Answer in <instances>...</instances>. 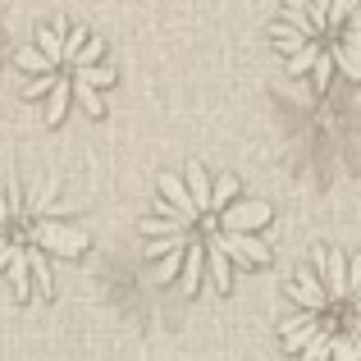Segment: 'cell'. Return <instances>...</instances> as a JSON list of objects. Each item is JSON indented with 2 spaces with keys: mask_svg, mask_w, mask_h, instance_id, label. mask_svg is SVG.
I'll return each mask as SVG.
<instances>
[{
  "mask_svg": "<svg viewBox=\"0 0 361 361\" xmlns=\"http://www.w3.org/2000/svg\"><path fill=\"white\" fill-rule=\"evenodd\" d=\"M283 348L302 361H361V252L316 247L288 283Z\"/></svg>",
  "mask_w": 361,
  "mask_h": 361,
  "instance_id": "cell-4",
  "label": "cell"
},
{
  "mask_svg": "<svg viewBox=\"0 0 361 361\" xmlns=\"http://www.w3.org/2000/svg\"><path fill=\"white\" fill-rule=\"evenodd\" d=\"M18 92L42 110L51 128H60L69 115H106V92L115 87V64L110 51L92 27L73 18H51L42 23L27 46L14 55Z\"/></svg>",
  "mask_w": 361,
  "mask_h": 361,
  "instance_id": "cell-3",
  "label": "cell"
},
{
  "mask_svg": "<svg viewBox=\"0 0 361 361\" xmlns=\"http://www.w3.org/2000/svg\"><path fill=\"white\" fill-rule=\"evenodd\" d=\"M270 206L247 197L233 174H211L192 160L183 174L156 178V202L142 220V256L183 293H229L238 265L256 270L270 261Z\"/></svg>",
  "mask_w": 361,
  "mask_h": 361,
  "instance_id": "cell-1",
  "label": "cell"
},
{
  "mask_svg": "<svg viewBox=\"0 0 361 361\" xmlns=\"http://www.w3.org/2000/svg\"><path fill=\"white\" fill-rule=\"evenodd\" d=\"M92 247L82 206L55 174L5 169L0 174V283L18 302H42L55 288V265L78 261Z\"/></svg>",
  "mask_w": 361,
  "mask_h": 361,
  "instance_id": "cell-2",
  "label": "cell"
},
{
  "mask_svg": "<svg viewBox=\"0 0 361 361\" xmlns=\"http://www.w3.org/2000/svg\"><path fill=\"white\" fill-rule=\"evenodd\" d=\"M270 37L283 69L320 97L338 78L361 82V0H279Z\"/></svg>",
  "mask_w": 361,
  "mask_h": 361,
  "instance_id": "cell-5",
  "label": "cell"
}]
</instances>
